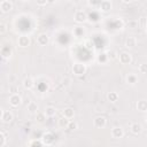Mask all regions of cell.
Segmentation results:
<instances>
[{
    "label": "cell",
    "instance_id": "e0dca14e",
    "mask_svg": "<svg viewBox=\"0 0 147 147\" xmlns=\"http://www.w3.org/2000/svg\"><path fill=\"white\" fill-rule=\"evenodd\" d=\"M130 130H131V132H132L133 134H139V133H141V131H142V125H141L140 123H138V122H134V123L131 124Z\"/></svg>",
    "mask_w": 147,
    "mask_h": 147
},
{
    "label": "cell",
    "instance_id": "d6a6232c",
    "mask_svg": "<svg viewBox=\"0 0 147 147\" xmlns=\"http://www.w3.org/2000/svg\"><path fill=\"white\" fill-rule=\"evenodd\" d=\"M48 2L49 1H47V0H37V5L38 6H46Z\"/></svg>",
    "mask_w": 147,
    "mask_h": 147
},
{
    "label": "cell",
    "instance_id": "8fae6325",
    "mask_svg": "<svg viewBox=\"0 0 147 147\" xmlns=\"http://www.w3.org/2000/svg\"><path fill=\"white\" fill-rule=\"evenodd\" d=\"M111 137L115 139H121L124 137V130L122 126H114L111 129Z\"/></svg>",
    "mask_w": 147,
    "mask_h": 147
},
{
    "label": "cell",
    "instance_id": "30bf717a",
    "mask_svg": "<svg viewBox=\"0 0 147 147\" xmlns=\"http://www.w3.org/2000/svg\"><path fill=\"white\" fill-rule=\"evenodd\" d=\"M13 9V2L9 0H2L0 1V10L2 13H9Z\"/></svg>",
    "mask_w": 147,
    "mask_h": 147
},
{
    "label": "cell",
    "instance_id": "4dcf8cb0",
    "mask_svg": "<svg viewBox=\"0 0 147 147\" xmlns=\"http://www.w3.org/2000/svg\"><path fill=\"white\" fill-rule=\"evenodd\" d=\"M100 2H101V1H99V0H98V1H91V0H90V1H87V5H88V6H92V7H98V8H99Z\"/></svg>",
    "mask_w": 147,
    "mask_h": 147
},
{
    "label": "cell",
    "instance_id": "7a4b0ae2",
    "mask_svg": "<svg viewBox=\"0 0 147 147\" xmlns=\"http://www.w3.org/2000/svg\"><path fill=\"white\" fill-rule=\"evenodd\" d=\"M87 14H86V11H84V10H77L76 13H75V15H74V20H75V22L76 23H78V24H83V23H85L86 21H87Z\"/></svg>",
    "mask_w": 147,
    "mask_h": 147
},
{
    "label": "cell",
    "instance_id": "6da1fadb",
    "mask_svg": "<svg viewBox=\"0 0 147 147\" xmlns=\"http://www.w3.org/2000/svg\"><path fill=\"white\" fill-rule=\"evenodd\" d=\"M86 70H87V68H86V65H85L84 63L76 62V63H74V65H72V72H74V75H76V76H78V77L84 76V75L86 74Z\"/></svg>",
    "mask_w": 147,
    "mask_h": 147
},
{
    "label": "cell",
    "instance_id": "277c9868",
    "mask_svg": "<svg viewBox=\"0 0 147 147\" xmlns=\"http://www.w3.org/2000/svg\"><path fill=\"white\" fill-rule=\"evenodd\" d=\"M54 140H55V136H54V133H52L51 131L45 132V133L42 134V137H41V142H42L44 145H46V146L52 145V144L54 142Z\"/></svg>",
    "mask_w": 147,
    "mask_h": 147
},
{
    "label": "cell",
    "instance_id": "ac0fdd59",
    "mask_svg": "<svg viewBox=\"0 0 147 147\" xmlns=\"http://www.w3.org/2000/svg\"><path fill=\"white\" fill-rule=\"evenodd\" d=\"M1 56H2V59H10L11 57V48H10V46H3L1 48Z\"/></svg>",
    "mask_w": 147,
    "mask_h": 147
},
{
    "label": "cell",
    "instance_id": "9a60e30c",
    "mask_svg": "<svg viewBox=\"0 0 147 147\" xmlns=\"http://www.w3.org/2000/svg\"><path fill=\"white\" fill-rule=\"evenodd\" d=\"M137 46V38L133 36H129L125 39V47L127 48H134Z\"/></svg>",
    "mask_w": 147,
    "mask_h": 147
},
{
    "label": "cell",
    "instance_id": "4fadbf2b",
    "mask_svg": "<svg viewBox=\"0 0 147 147\" xmlns=\"http://www.w3.org/2000/svg\"><path fill=\"white\" fill-rule=\"evenodd\" d=\"M23 87L25 88V90H32L33 88V86H34V80H33V78L32 77H30V76H28V77H25L24 79H23Z\"/></svg>",
    "mask_w": 147,
    "mask_h": 147
},
{
    "label": "cell",
    "instance_id": "484cf974",
    "mask_svg": "<svg viewBox=\"0 0 147 147\" xmlns=\"http://www.w3.org/2000/svg\"><path fill=\"white\" fill-rule=\"evenodd\" d=\"M107 55H108V59L109 60H115V59H118V53L115 51V49H110L107 52Z\"/></svg>",
    "mask_w": 147,
    "mask_h": 147
},
{
    "label": "cell",
    "instance_id": "9c48e42d",
    "mask_svg": "<svg viewBox=\"0 0 147 147\" xmlns=\"http://www.w3.org/2000/svg\"><path fill=\"white\" fill-rule=\"evenodd\" d=\"M48 42H49V37H48L47 33L41 32V33L38 34V37H37V44L39 46H46Z\"/></svg>",
    "mask_w": 147,
    "mask_h": 147
},
{
    "label": "cell",
    "instance_id": "7402d4cb",
    "mask_svg": "<svg viewBox=\"0 0 147 147\" xmlns=\"http://www.w3.org/2000/svg\"><path fill=\"white\" fill-rule=\"evenodd\" d=\"M96 60H98L99 63H101V64H106V63L109 61L108 55H107V52H106V53H100V54L98 55Z\"/></svg>",
    "mask_w": 147,
    "mask_h": 147
},
{
    "label": "cell",
    "instance_id": "4316f807",
    "mask_svg": "<svg viewBox=\"0 0 147 147\" xmlns=\"http://www.w3.org/2000/svg\"><path fill=\"white\" fill-rule=\"evenodd\" d=\"M0 139H1V141H0V147H5V145H6V142H7V136H6L5 131H0Z\"/></svg>",
    "mask_w": 147,
    "mask_h": 147
},
{
    "label": "cell",
    "instance_id": "f1b7e54d",
    "mask_svg": "<svg viewBox=\"0 0 147 147\" xmlns=\"http://www.w3.org/2000/svg\"><path fill=\"white\" fill-rule=\"evenodd\" d=\"M67 129H69L70 131H74V130H77L78 129V123L77 122H75V121H70V123H69V125H68V127Z\"/></svg>",
    "mask_w": 147,
    "mask_h": 147
},
{
    "label": "cell",
    "instance_id": "ffe728a7",
    "mask_svg": "<svg viewBox=\"0 0 147 147\" xmlns=\"http://www.w3.org/2000/svg\"><path fill=\"white\" fill-rule=\"evenodd\" d=\"M125 80H126V83H127L129 85H136V84L138 83V77H137V75H134V74H129V75L125 77Z\"/></svg>",
    "mask_w": 147,
    "mask_h": 147
},
{
    "label": "cell",
    "instance_id": "e575fe53",
    "mask_svg": "<svg viewBox=\"0 0 147 147\" xmlns=\"http://www.w3.org/2000/svg\"><path fill=\"white\" fill-rule=\"evenodd\" d=\"M146 31H147V29H146Z\"/></svg>",
    "mask_w": 147,
    "mask_h": 147
},
{
    "label": "cell",
    "instance_id": "d4e9b609",
    "mask_svg": "<svg viewBox=\"0 0 147 147\" xmlns=\"http://www.w3.org/2000/svg\"><path fill=\"white\" fill-rule=\"evenodd\" d=\"M46 118H47V116H46V114L45 113H37L36 114V121H37V123H44L45 121H46Z\"/></svg>",
    "mask_w": 147,
    "mask_h": 147
},
{
    "label": "cell",
    "instance_id": "8992f818",
    "mask_svg": "<svg viewBox=\"0 0 147 147\" xmlns=\"http://www.w3.org/2000/svg\"><path fill=\"white\" fill-rule=\"evenodd\" d=\"M93 125L96 129H105L107 125V118L105 116H98L93 119Z\"/></svg>",
    "mask_w": 147,
    "mask_h": 147
},
{
    "label": "cell",
    "instance_id": "f546056e",
    "mask_svg": "<svg viewBox=\"0 0 147 147\" xmlns=\"http://www.w3.org/2000/svg\"><path fill=\"white\" fill-rule=\"evenodd\" d=\"M139 71H140V74H147V62H145V63H141L140 65H139Z\"/></svg>",
    "mask_w": 147,
    "mask_h": 147
},
{
    "label": "cell",
    "instance_id": "d6986e66",
    "mask_svg": "<svg viewBox=\"0 0 147 147\" xmlns=\"http://www.w3.org/2000/svg\"><path fill=\"white\" fill-rule=\"evenodd\" d=\"M137 109L141 113H146L147 111V100H139L137 101V105H136Z\"/></svg>",
    "mask_w": 147,
    "mask_h": 147
},
{
    "label": "cell",
    "instance_id": "836d02e7",
    "mask_svg": "<svg viewBox=\"0 0 147 147\" xmlns=\"http://www.w3.org/2000/svg\"><path fill=\"white\" fill-rule=\"evenodd\" d=\"M5 32H6V25L5 23H0V33L3 34Z\"/></svg>",
    "mask_w": 147,
    "mask_h": 147
},
{
    "label": "cell",
    "instance_id": "cb8c5ba5",
    "mask_svg": "<svg viewBox=\"0 0 147 147\" xmlns=\"http://www.w3.org/2000/svg\"><path fill=\"white\" fill-rule=\"evenodd\" d=\"M107 99L109 102H116L118 100V94L116 92H109L107 94Z\"/></svg>",
    "mask_w": 147,
    "mask_h": 147
},
{
    "label": "cell",
    "instance_id": "ba28073f",
    "mask_svg": "<svg viewBox=\"0 0 147 147\" xmlns=\"http://www.w3.org/2000/svg\"><path fill=\"white\" fill-rule=\"evenodd\" d=\"M14 119V115L10 110H5L3 108L1 109V121L3 123H10Z\"/></svg>",
    "mask_w": 147,
    "mask_h": 147
},
{
    "label": "cell",
    "instance_id": "52a82bcc",
    "mask_svg": "<svg viewBox=\"0 0 147 147\" xmlns=\"http://www.w3.org/2000/svg\"><path fill=\"white\" fill-rule=\"evenodd\" d=\"M30 42H31L30 38H29L28 36H25V34H22V36H20V37L17 38V45H18L20 47H22V48L29 47V46H30Z\"/></svg>",
    "mask_w": 147,
    "mask_h": 147
},
{
    "label": "cell",
    "instance_id": "603a6c76",
    "mask_svg": "<svg viewBox=\"0 0 147 147\" xmlns=\"http://www.w3.org/2000/svg\"><path fill=\"white\" fill-rule=\"evenodd\" d=\"M57 123H59V126H60V127H68V125H69V123H70V119H68L67 117L62 116V117L59 118Z\"/></svg>",
    "mask_w": 147,
    "mask_h": 147
},
{
    "label": "cell",
    "instance_id": "7c38bea8",
    "mask_svg": "<svg viewBox=\"0 0 147 147\" xmlns=\"http://www.w3.org/2000/svg\"><path fill=\"white\" fill-rule=\"evenodd\" d=\"M111 7H113V3H111V1H109V0H102V1L100 2L99 9H100L101 11L106 13V11H109V10L111 9Z\"/></svg>",
    "mask_w": 147,
    "mask_h": 147
},
{
    "label": "cell",
    "instance_id": "2e32d148",
    "mask_svg": "<svg viewBox=\"0 0 147 147\" xmlns=\"http://www.w3.org/2000/svg\"><path fill=\"white\" fill-rule=\"evenodd\" d=\"M62 116H64V117H67L68 119L71 121V119L74 118V116H75V110H74V108H71V107L64 108L63 111H62Z\"/></svg>",
    "mask_w": 147,
    "mask_h": 147
},
{
    "label": "cell",
    "instance_id": "3957f363",
    "mask_svg": "<svg viewBox=\"0 0 147 147\" xmlns=\"http://www.w3.org/2000/svg\"><path fill=\"white\" fill-rule=\"evenodd\" d=\"M118 60H119L121 64L126 65V64H130L132 62V55L129 52H122L118 54Z\"/></svg>",
    "mask_w": 147,
    "mask_h": 147
},
{
    "label": "cell",
    "instance_id": "83f0119b",
    "mask_svg": "<svg viewBox=\"0 0 147 147\" xmlns=\"http://www.w3.org/2000/svg\"><path fill=\"white\" fill-rule=\"evenodd\" d=\"M127 26L131 28V29H136L139 26V21L138 20H130L127 22Z\"/></svg>",
    "mask_w": 147,
    "mask_h": 147
},
{
    "label": "cell",
    "instance_id": "44dd1931",
    "mask_svg": "<svg viewBox=\"0 0 147 147\" xmlns=\"http://www.w3.org/2000/svg\"><path fill=\"white\" fill-rule=\"evenodd\" d=\"M44 113L46 114L47 117H53V116L56 115V109H55V107H53V106H48V107L45 108V111H44Z\"/></svg>",
    "mask_w": 147,
    "mask_h": 147
},
{
    "label": "cell",
    "instance_id": "5b68a950",
    "mask_svg": "<svg viewBox=\"0 0 147 147\" xmlns=\"http://www.w3.org/2000/svg\"><path fill=\"white\" fill-rule=\"evenodd\" d=\"M8 102H9V105H10L11 107L16 108V107H18V106L22 103V96H21L20 94H17V93H13V94L9 96Z\"/></svg>",
    "mask_w": 147,
    "mask_h": 147
},
{
    "label": "cell",
    "instance_id": "5bb4252c",
    "mask_svg": "<svg viewBox=\"0 0 147 147\" xmlns=\"http://www.w3.org/2000/svg\"><path fill=\"white\" fill-rule=\"evenodd\" d=\"M26 109H28V111L30 113V114H37V113H39L38 111V109H39V106H38V103L37 102H34V101H30L29 103H28V106H26Z\"/></svg>",
    "mask_w": 147,
    "mask_h": 147
},
{
    "label": "cell",
    "instance_id": "1f68e13d",
    "mask_svg": "<svg viewBox=\"0 0 147 147\" xmlns=\"http://www.w3.org/2000/svg\"><path fill=\"white\" fill-rule=\"evenodd\" d=\"M85 47L87 49H93V42H91V40H86L85 41Z\"/></svg>",
    "mask_w": 147,
    "mask_h": 147
}]
</instances>
